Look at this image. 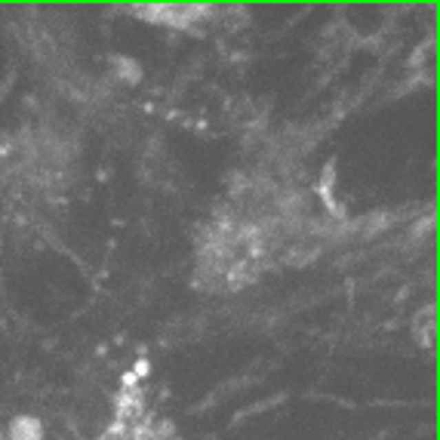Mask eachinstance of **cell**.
<instances>
[{"instance_id": "6da1fadb", "label": "cell", "mask_w": 440, "mask_h": 440, "mask_svg": "<svg viewBox=\"0 0 440 440\" xmlns=\"http://www.w3.org/2000/svg\"><path fill=\"white\" fill-rule=\"evenodd\" d=\"M3 437L6 440H43V422L37 416H16Z\"/></svg>"}, {"instance_id": "7a4b0ae2", "label": "cell", "mask_w": 440, "mask_h": 440, "mask_svg": "<svg viewBox=\"0 0 440 440\" xmlns=\"http://www.w3.org/2000/svg\"><path fill=\"white\" fill-rule=\"evenodd\" d=\"M111 65H114L117 77H121L123 83H139V81H142V68L133 62V59H123V56H117V59H111Z\"/></svg>"}, {"instance_id": "3957f363", "label": "cell", "mask_w": 440, "mask_h": 440, "mask_svg": "<svg viewBox=\"0 0 440 440\" xmlns=\"http://www.w3.org/2000/svg\"><path fill=\"white\" fill-rule=\"evenodd\" d=\"M133 376H136V379H145V376H151V360H148V357H139V360H136Z\"/></svg>"}, {"instance_id": "277c9868", "label": "cell", "mask_w": 440, "mask_h": 440, "mask_svg": "<svg viewBox=\"0 0 440 440\" xmlns=\"http://www.w3.org/2000/svg\"><path fill=\"white\" fill-rule=\"evenodd\" d=\"M136 385H139V379L133 373H123V388H136Z\"/></svg>"}, {"instance_id": "5b68a950", "label": "cell", "mask_w": 440, "mask_h": 440, "mask_svg": "<svg viewBox=\"0 0 440 440\" xmlns=\"http://www.w3.org/2000/svg\"><path fill=\"white\" fill-rule=\"evenodd\" d=\"M0 440H6V437H3V431H0Z\"/></svg>"}]
</instances>
